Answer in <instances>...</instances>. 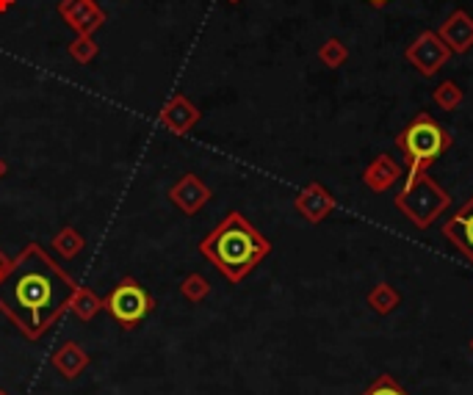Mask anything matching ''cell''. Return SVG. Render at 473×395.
<instances>
[{
  "label": "cell",
  "mask_w": 473,
  "mask_h": 395,
  "mask_svg": "<svg viewBox=\"0 0 473 395\" xmlns=\"http://www.w3.org/2000/svg\"><path fill=\"white\" fill-rule=\"evenodd\" d=\"M78 282L45 252L28 244L0 277V313H4L26 340H42L50 326L67 313L70 296Z\"/></svg>",
  "instance_id": "6da1fadb"
},
{
  "label": "cell",
  "mask_w": 473,
  "mask_h": 395,
  "mask_svg": "<svg viewBox=\"0 0 473 395\" xmlns=\"http://www.w3.org/2000/svg\"><path fill=\"white\" fill-rule=\"evenodd\" d=\"M200 254L227 282H244L271 254V240L257 232L255 224L239 210H230L222 222L200 240Z\"/></svg>",
  "instance_id": "7a4b0ae2"
},
{
  "label": "cell",
  "mask_w": 473,
  "mask_h": 395,
  "mask_svg": "<svg viewBox=\"0 0 473 395\" xmlns=\"http://www.w3.org/2000/svg\"><path fill=\"white\" fill-rule=\"evenodd\" d=\"M451 147H454V136L426 111L416 114L396 136V149L404 156L407 171H429Z\"/></svg>",
  "instance_id": "3957f363"
},
{
  "label": "cell",
  "mask_w": 473,
  "mask_h": 395,
  "mask_svg": "<svg viewBox=\"0 0 473 395\" xmlns=\"http://www.w3.org/2000/svg\"><path fill=\"white\" fill-rule=\"evenodd\" d=\"M393 202L416 230H429L451 208V196L429 171H407L404 186Z\"/></svg>",
  "instance_id": "277c9868"
},
{
  "label": "cell",
  "mask_w": 473,
  "mask_h": 395,
  "mask_svg": "<svg viewBox=\"0 0 473 395\" xmlns=\"http://www.w3.org/2000/svg\"><path fill=\"white\" fill-rule=\"evenodd\" d=\"M103 310L109 313L122 329H136L144 323V318L156 310V299L149 296V291L134 277H122L114 288L105 293Z\"/></svg>",
  "instance_id": "5b68a950"
},
{
  "label": "cell",
  "mask_w": 473,
  "mask_h": 395,
  "mask_svg": "<svg viewBox=\"0 0 473 395\" xmlns=\"http://www.w3.org/2000/svg\"><path fill=\"white\" fill-rule=\"evenodd\" d=\"M451 58V50L446 48V42L438 36V31H421L404 50V61L416 67L418 75L435 78Z\"/></svg>",
  "instance_id": "8992f818"
},
{
  "label": "cell",
  "mask_w": 473,
  "mask_h": 395,
  "mask_svg": "<svg viewBox=\"0 0 473 395\" xmlns=\"http://www.w3.org/2000/svg\"><path fill=\"white\" fill-rule=\"evenodd\" d=\"M56 11L75 34H92V36L105 26V19H109L105 11L97 6V0H58Z\"/></svg>",
  "instance_id": "52a82bcc"
},
{
  "label": "cell",
  "mask_w": 473,
  "mask_h": 395,
  "mask_svg": "<svg viewBox=\"0 0 473 395\" xmlns=\"http://www.w3.org/2000/svg\"><path fill=\"white\" fill-rule=\"evenodd\" d=\"M210 200H213V191L208 188V183L200 174H191V171L183 174V178L178 183H172L169 188V202L186 216H197Z\"/></svg>",
  "instance_id": "ba28073f"
},
{
  "label": "cell",
  "mask_w": 473,
  "mask_h": 395,
  "mask_svg": "<svg viewBox=\"0 0 473 395\" xmlns=\"http://www.w3.org/2000/svg\"><path fill=\"white\" fill-rule=\"evenodd\" d=\"M335 208H338V200L332 196V191L327 186H321V183H308L294 200V210L302 216L308 224L327 222Z\"/></svg>",
  "instance_id": "9c48e42d"
},
{
  "label": "cell",
  "mask_w": 473,
  "mask_h": 395,
  "mask_svg": "<svg viewBox=\"0 0 473 395\" xmlns=\"http://www.w3.org/2000/svg\"><path fill=\"white\" fill-rule=\"evenodd\" d=\"M202 122V111L186 95H172L158 114V125L175 136H188Z\"/></svg>",
  "instance_id": "30bf717a"
},
{
  "label": "cell",
  "mask_w": 473,
  "mask_h": 395,
  "mask_svg": "<svg viewBox=\"0 0 473 395\" xmlns=\"http://www.w3.org/2000/svg\"><path fill=\"white\" fill-rule=\"evenodd\" d=\"M443 238L473 266V194L468 202L443 224Z\"/></svg>",
  "instance_id": "8fae6325"
},
{
  "label": "cell",
  "mask_w": 473,
  "mask_h": 395,
  "mask_svg": "<svg viewBox=\"0 0 473 395\" xmlns=\"http://www.w3.org/2000/svg\"><path fill=\"white\" fill-rule=\"evenodd\" d=\"M438 36L454 56H465L468 50H473V17L465 9H454L440 23Z\"/></svg>",
  "instance_id": "7c38bea8"
},
{
  "label": "cell",
  "mask_w": 473,
  "mask_h": 395,
  "mask_svg": "<svg viewBox=\"0 0 473 395\" xmlns=\"http://www.w3.org/2000/svg\"><path fill=\"white\" fill-rule=\"evenodd\" d=\"M362 186L374 191V194H385L388 188H393L399 180H401V166L393 156H388V152H379V156L362 169Z\"/></svg>",
  "instance_id": "4fadbf2b"
},
{
  "label": "cell",
  "mask_w": 473,
  "mask_h": 395,
  "mask_svg": "<svg viewBox=\"0 0 473 395\" xmlns=\"http://www.w3.org/2000/svg\"><path fill=\"white\" fill-rule=\"evenodd\" d=\"M89 354H86V348L78 340H64L53 354H50V365L61 373L64 379H78L80 373L89 368Z\"/></svg>",
  "instance_id": "5bb4252c"
},
{
  "label": "cell",
  "mask_w": 473,
  "mask_h": 395,
  "mask_svg": "<svg viewBox=\"0 0 473 395\" xmlns=\"http://www.w3.org/2000/svg\"><path fill=\"white\" fill-rule=\"evenodd\" d=\"M401 301H404L401 291L396 288V285H391V282H377L374 288L369 291V296H365V304H369L377 315L396 313L399 307H401Z\"/></svg>",
  "instance_id": "9a60e30c"
},
{
  "label": "cell",
  "mask_w": 473,
  "mask_h": 395,
  "mask_svg": "<svg viewBox=\"0 0 473 395\" xmlns=\"http://www.w3.org/2000/svg\"><path fill=\"white\" fill-rule=\"evenodd\" d=\"M67 310H70L78 321L89 323V321H95V318L103 313V296L95 293L92 288H83V285H78L75 293L70 296V307H67Z\"/></svg>",
  "instance_id": "2e32d148"
},
{
  "label": "cell",
  "mask_w": 473,
  "mask_h": 395,
  "mask_svg": "<svg viewBox=\"0 0 473 395\" xmlns=\"http://www.w3.org/2000/svg\"><path fill=\"white\" fill-rule=\"evenodd\" d=\"M86 247V238L78 232V227L67 224L61 227L53 238H50V249L61 257V260H75Z\"/></svg>",
  "instance_id": "e0dca14e"
},
{
  "label": "cell",
  "mask_w": 473,
  "mask_h": 395,
  "mask_svg": "<svg viewBox=\"0 0 473 395\" xmlns=\"http://www.w3.org/2000/svg\"><path fill=\"white\" fill-rule=\"evenodd\" d=\"M318 61L324 64L327 70H338L349 61V48L340 36H327L318 48Z\"/></svg>",
  "instance_id": "ac0fdd59"
},
{
  "label": "cell",
  "mask_w": 473,
  "mask_h": 395,
  "mask_svg": "<svg viewBox=\"0 0 473 395\" xmlns=\"http://www.w3.org/2000/svg\"><path fill=\"white\" fill-rule=\"evenodd\" d=\"M432 100L440 111H457V108L465 103V89L457 80H440L438 89L432 92Z\"/></svg>",
  "instance_id": "d6986e66"
},
{
  "label": "cell",
  "mask_w": 473,
  "mask_h": 395,
  "mask_svg": "<svg viewBox=\"0 0 473 395\" xmlns=\"http://www.w3.org/2000/svg\"><path fill=\"white\" fill-rule=\"evenodd\" d=\"M67 53L75 64H83L86 67V64H92L100 56V45L92 34H75V39L67 45Z\"/></svg>",
  "instance_id": "ffe728a7"
},
{
  "label": "cell",
  "mask_w": 473,
  "mask_h": 395,
  "mask_svg": "<svg viewBox=\"0 0 473 395\" xmlns=\"http://www.w3.org/2000/svg\"><path fill=\"white\" fill-rule=\"evenodd\" d=\"M180 293L188 304H200L210 296V282L200 274V271H191L183 277L180 282Z\"/></svg>",
  "instance_id": "44dd1931"
},
{
  "label": "cell",
  "mask_w": 473,
  "mask_h": 395,
  "mask_svg": "<svg viewBox=\"0 0 473 395\" xmlns=\"http://www.w3.org/2000/svg\"><path fill=\"white\" fill-rule=\"evenodd\" d=\"M360 395H413L410 390H404L396 376H391V373H379V376L365 387Z\"/></svg>",
  "instance_id": "7402d4cb"
},
{
  "label": "cell",
  "mask_w": 473,
  "mask_h": 395,
  "mask_svg": "<svg viewBox=\"0 0 473 395\" xmlns=\"http://www.w3.org/2000/svg\"><path fill=\"white\" fill-rule=\"evenodd\" d=\"M369 6H374V9H382V6H388V4H393V0H365Z\"/></svg>",
  "instance_id": "603a6c76"
},
{
  "label": "cell",
  "mask_w": 473,
  "mask_h": 395,
  "mask_svg": "<svg viewBox=\"0 0 473 395\" xmlns=\"http://www.w3.org/2000/svg\"><path fill=\"white\" fill-rule=\"evenodd\" d=\"M9 262H11V260H9V257H6L4 252H0V277H4V271L9 269Z\"/></svg>",
  "instance_id": "cb8c5ba5"
},
{
  "label": "cell",
  "mask_w": 473,
  "mask_h": 395,
  "mask_svg": "<svg viewBox=\"0 0 473 395\" xmlns=\"http://www.w3.org/2000/svg\"><path fill=\"white\" fill-rule=\"evenodd\" d=\"M14 4H17V0H0V14H6Z\"/></svg>",
  "instance_id": "d4e9b609"
},
{
  "label": "cell",
  "mask_w": 473,
  "mask_h": 395,
  "mask_svg": "<svg viewBox=\"0 0 473 395\" xmlns=\"http://www.w3.org/2000/svg\"><path fill=\"white\" fill-rule=\"evenodd\" d=\"M6 171H9V166H6V161H4V158H0V180L6 178Z\"/></svg>",
  "instance_id": "484cf974"
},
{
  "label": "cell",
  "mask_w": 473,
  "mask_h": 395,
  "mask_svg": "<svg viewBox=\"0 0 473 395\" xmlns=\"http://www.w3.org/2000/svg\"><path fill=\"white\" fill-rule=\"evenodd\" d=\"M225 4H230V6H239V4H244V0H225Z\"/></svg>",
  "instance_id": "4316f807"
},
{
  "label": "cell",
  "mask_w": 473,
  "mask_h": 395,
  "mask_svg": "<svg viewBox=\"0 0 473 395\" xmlns=\"http://www.w3.org/2000/svg\"><path fill=\"white\" fill-rule=\"evenodd\" d=\"M468 348H470V354H473V338H470V343H468Z\"/></svg>",
  "instance_id": "83f0119b"
},
{
  "label": "cell",
  "mask_w": 473,
  "mask_h": 395,
  "mask_svg": "<svg viewBox=\"0 0 473 395\" xmlns=\"http://www.w3.org/2000/svg\"><path fill=\"white\" fill-rule=\"evenodd\" d=\"M0 395H11V392H6V390H0Z\"/></svg>",
  "instance_id": "f1b7e54d"
}]
</instances>
